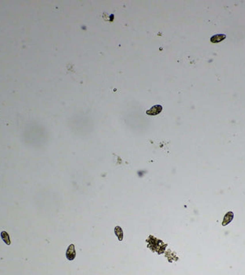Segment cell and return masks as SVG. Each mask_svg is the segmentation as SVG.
<instances>
[{"label":"cell","mask_w":245,"mask_h":275,"mask_svg":"<svg viewBox=\"0 0 245 275\" xmlns=\"http://www.w3.org/2000/svg\"><path fill=\"white\" fill-rule=\"evenodd\" d=\"M162 110V107L160 105H154L153 107H151L150 109L147 110V114L151 116L157 115V114L161 113Z\"/></svg>","instance_id":"6da1fadb"},{"label":"cell","mask_w":245,"mask_h":275,"mask_svg":"<svg viewBox=\"0 0 245 275\" xmlns=\"http://www.w3.org/2000/svg\"><path fill=\"white\" fill-rule=\"evenodd\" d=\"M75 256H76V252H75L74 245H70L69 246V248L66 251V258L69 259V260H73L74 259Z\"/></svg>","instance_id":"7a4b0ae2"},{"label":"cell","mask_w":245,"mask_h":275,"mask_svg":"<svg viewBox=\"0 0 245 275\" xmlns=\"http://www.w3.org/2000/svg\"><path fill=\"white\" fill-rule=\"evenodd\" d=\"M1 237H2L3 241L6 243L7 245H10V243L11 242H10V236L6 231H2V232H1Z\"/></svg>","instance_id":"3957f363"},{"label":"cell","mask_w":245,"mask_h":275,"mask_svg":"<svg viewBox=\"0 0 245 275\" xmlns=\"http://www.w3.org/2000/svg\"><path fill=\"white\" fill-rule=\"evenodd\" d=\"M225 38V35H218V36H214L212 38L210 39V41L213 42V43H217V42H220L221 41L222 39H224Z\"/></svg>","instance_id":"277c9868"},{"label":"cell","mask_w":245,"mask_h":275,"mask_svg":"<svg viewBox=\"0 0 245 275\" xmlns=\"http://www.w3.org/2000/svg\"><path fill=\"white\" fill-rule=\"evenodd\" d=\"M115 233H116V235L118 237V239L120 241H121L123 238V231L121 230V228H120L119 226H117L115 228Z\"/></svg>","instance_id":"5b68a950"}]
</instances>
